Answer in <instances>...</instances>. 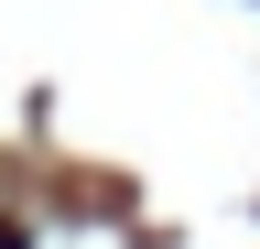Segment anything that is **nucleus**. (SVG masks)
I'll return each mask as SVG.
<instances>
[{
	"instance_id": "f257e3e1",
	"label": "nucleus",
	"mask_w": 260,
	"mask_h": 249,
	"mask_svg": "<svg viewBox=\"0 0 260 249\" xmlns=\"http://www.w3.org/2000/svg\"><path fill=\"white\" fill-rule=\"evenodd\" d=\"M0 249H22V228H0Z\"/></svg>"
}]
</instances>
